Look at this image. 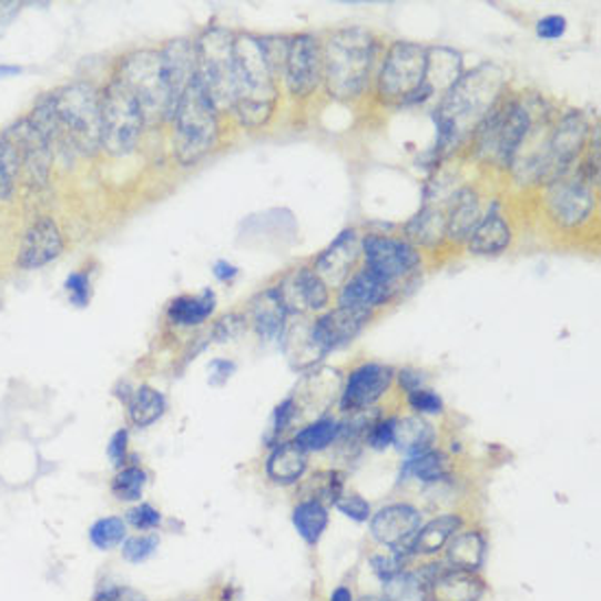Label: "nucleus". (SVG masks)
<instances>
[{"instance_id": "obj_1", "label": "nucleus", "mask_w": 601, "mask_h": 601, "mask_svg": "<svg viewBox=\"0 0 601 601\" xmlns=\"http://www.w3.org/2000/svg\"><path fill=\"white\" fill-rule=\"evenodd\" d=\"M29 119L60 155L101 151V90L90 81H73L44 94Z\"/></svg>"}, {"instance_id": "obj_2", "label": "nucleus", "mask_w": 601, "mask_h": 601, "mask_svg": "<svg viewBox=\"0 0 601 601\" xmlns=\"http://www.w3.org/2000/svg\"><path fill=\"white\" fill-rule=\"evenodd\" d=\"M506 75L497 64H481L459 77L442 94L434 114L438 128L436 150L449 153L475 134L479 123L506 96Z\"/></svg>"}, {"instance_id": "obj_3", "label": "nucleus", "mask_w": 601, "mask_h": 601, "mask_svg": "<svg viewBox=\"0 0 601 601\" xmlns=\"http://www.w3.org/2000/svg\"><path fill=\"white\" fill-rule=\"evenodd\" d=\"M276 71L267 58L263 38L234 35V108L232 114L247 130L269 123L278 103Z\"/></svg>"}, {"instance_id": "obj_4", "label": "nucleus", "mask_w": 601, "mask_h": 601, "mask_svg": "<svg viewBox=\"0 0 601 601\" xmlns=\"http://www.w3.org/2000/svg\"><path fill=\"white\" fill-rule=\"evenodd\" d=\"M376 38L364 27L337 29L322 49V81L330 96L339 101L359 99L373 77Z\"/></svg>"}, {"instance_id": "obj_5", "label": "nucleus", "mask_w": 601, "mask_h": 601, "mask_svg": "<svg viewBox=\"0 0 601 601\" xmlns=\"http://www.w3.org/2000/svg\"><path fill=\"white\" fill-rule=\"evenodd\" d=\"M591 125L580 110H569L560 116L549 139L538 151L527 155L523 162H515V175L519 182L553 184L571 173L582 151L587 150Z\"/></svg>"}, {"instance_id": "obj_6", "label": "nucleus", "mask_w": 601, "mask_h": 601, "mask_svg": "<svg viewBox=\"0 0 601 601\" xmlns=\"http://www.w3.org/2000/svg\"><path fill=\"white\" fill-rule=\"evenodd\" d=\"M173 153L182 166H193L220 143V110L197 81L177 96L173 114Z\"/></svg>"}, {"instance_id": "obj_7", "label": "nucleus", "mask_w": 601, "mask_h": 601, "mask_svg": "<svg viewBox=\"0 0 601 601\" xmlns=\"http://www.w3.org/2000/svg\"><path fill=\"white\" fill-rule=\"evenodd\" d=\"M531 112L521 99H501L475 130L472 145L477 157L508 169L517 162L531 132Z\"/></svg>"}, {"instance_id": "obj_8", "label": "nucleus", "mask_w": 601, "mask_h": 601, "mask_svg": "<svg viewBox=\"0 0 601 601\" xmlns=\"http://www.w3.org/2000/svg\"><path fill=\"white\" fill-rule=\"evenodd\" d=\"M427 64H429V49L418 42H394L380 71L376 77V94L385 103L396 105H411L425 103L431 99V90L427 88Z\"/></svg>"}, {"instance_id": "obj_9", "label": "nucleus", "mask_w": 601, "mask_h": 601, "mask_svg": "<svg viewBox=\"0 0 601 601\" xmlns=\"http://www.w3.org/2000/svg\"><path fill=\"white\" fill-rule=\"evenodd\" d=\"M116 79L134 94L147 125H157L171 119L175 99L160 51L143 49L130 53L123 58Z\"/></svg>"}, {"instance_id": "obj_10", "label": "nucleus", "mask_w": 601, "mask_h": 601, "mask_svg": "<svg viewBox=\"0 0 601 601\" xmlns=\"http://www.w3.org/2000/svg\"><path fill=\"white\" fill-rule=\"evenodd\" d=\"M145 125L139 101L114 77L101 90V150L116 157L130 155L139 147Z\"/></svg>"}, {"instance_id": "obj_11", "label": "nucleus", "mask_w": 601, "mask_h": 601, "mask_svg": "<svg viewBox=\"0 0 601 601\" xmlns=\"http://www.w3.org/2000/svg\"><path fill=\"white\" fill-rule=\"evenodd\" d=\"M195 77L220 112L234 108V33L206 29L195 42Z\"/></svg>"}, {"instance_id": "obj_12", "label": "nucleus", "mask_w": 601, "mask_h": 601, "mask_svg": "<svg viewBox=\"0 0 601 601\" xmlns=\"http://www.w3.org/2000/svg\"><path fill=\"white\" fill-rule=\"evenodd\" d=\"M361 254L366 258V269L396 287H403V283L418 274L422 265L418 247H414L407 238H396L387 234L364 236Z\"/></svg>"}, {"instance_id": "obj_13", "label": "nucleus", "mask_w": 601, "mask_h": 601, "mask_svg": "<svg viewBox=\"0 0 601 601\" xmlns=\"http://www.w3.org/2000/svg\"><path fill=\"white\" fill-rule=\"evenodd\" d=\"M20 160V171L24 175V182L31 189H44L51 180L55 151L49 145V141L42 136V132L33 125L29 116L16 121L2 132Z\"/></svg>"}, {"instance_id": "obj_14", "label": "nucleus", "mask_w": 601, "mask_h": 601, "mask_svg": "<svg viewBox=\"0 0 601 601\" xmlns=\"http://www.w3.org/2000/svg\"><path fill=\"white\" fill-rule=\"evenodd\" d=\"M595 191L582 177H562L547 189L549 217L562 227L582 226L595 211Z\"/></svg>"}, {"instance_id": "obj_15", "label": "nucleus", "mask_w": 601, "mask_h": 601, "mask_svg": "<svg viewBox=\"0 0 601 601\" xmlns=\"http://www.w3.org/2000/svg\"><path fill=\"white\" fill-rule=\"evenodd\" d=\"M370 319H373V310L337 306L319 315L308 326V335L319 357H326L328 353L339 350L348 346L355 337H359Z\"/></svg>"}, {"instance_id": "obj_16", "label": "nucleus", "mask_w": 601, "mask_h": 601, "mask_svg": "<svg viewBox=\"0 0 601 601\" xmlns=\"http://www.w3.org/2000/svg\"><path fill=\"white\" fill-rule=\"evenodd\" d=\"M283 77L289 92L296 99H304L322 83V49L315 35L298 33L287 40Z\"/></svg>"}, {"instance_id": "obj_17", "label": "nucleus", "mask_w": 601, "mask_h": 601, "mask_svg": "<svg viewBox=\"0 0 601 601\" xmlns=\"http://www.w3.org/2000/svg\"><path fill=\"white\" fill-rule=\"evenodd\" d=\"M64 252V236L58 222L49 215H42L27 227L20 249H18V267L31 272L51 265Z\"/></svg>"}, {"instance_id": "obj_18", "label": "nucleus", "mask_w": 601, "mask_h": 601, "mask_svg": "<svg viewBox=\"0 0 601 601\" xmlns=\"http://www.w3.org/2000/svg\"><path fill=\"white\" fill-rule=\"evenodd\" d=\"M359 256H361V236L355 227H348L339 232L333 238V243L315 258L313 272L324 281L326 287H342L357 267Z\"/></svg>"}, {"instance_id": "obj_19", "label": "nucleus", "mask_w": 601, "mask_h": 601, "mask_svg": "<svg viewBox=\"0 0 601 601\" xmlns=\"http://www.w3.org/2000/svg\"><path fill=\"white\" fill-rule=\"evenodd\" d=\"M394 368L385 364H364L355 368L342 391V411H364L378 403L394 383Z\"/></svg>"}, {"instance_id": "obj_20", "label": "nucleus", "mask_w": 601, "mask_h": 601, "mask_svg": "<svg viewBox=\"0 0 601 601\" xmlns=\"http://www.w3.org/2000/svg\"><path fill=\"white\" fill-rule=\"evenodd\" d=\"M420 527H422L420 512L407 503L385 506L370 521V531L376 542L405 553H409V544Z\"/></svg>"}, {"instance_id": "obj_21", "label": "nucleus", "mask_w": 601, "mask_h": 601, "mask_svg": "<svg viewBox=\"0 0 601 601\" xmlns=\"http://www.w3.org/2000/svg\"><path fill=\"white\" fill-rule=\"evenodd\" d=\"M276 289L285 302L289 315L292 313H300L302 315L306 310H322L328 304V287L313 272V267L296 269Z\"/></svg>"}, {"instance_id": "obj_22", "label": "nucleus", "mask_w": 601, "mask_h": 601, "mask_svg": "<svg viewBox=\"0 0 601 601\" xmlns=\"http://www.w3.org/2000/svg\"><path fill=\"white\" fill-rule=\"evenodd\" d=\"M400 294V287L385 283L370 269H361L355 276H350L342 289H339V306L348 308H361V310H375L376 306H385Z\"/></svg>"}, {"instance_id": "obj_23", "label": "nucleus", "mask_w": 601, "mask_h": 601, "mask_svg": "<svg viewBox=\"0 0 601 601\" xmlns=\"http://www.w3.org/2000/svg\"><path fill=\"white\" fill-rule=\"evenodd\" d=\"M249 317L256 335L265 344H283V337L287 333V317L289 310L281 298L276 287H269L261 292L249 306Z\"/></svg>"}, {"instance_id": "obj_24", "label": "nucleus", "mask_w": 601, "mask_h": 601, "mask_svg": "<svg viewBox=\"0 0 601 601\" xmlns=\"http://www.w3.org/2000/svg\"><path fill=\"white\" fill-rule=\"evenodd\" d=\"M486 587L483 582L461 569H438L429 580V601H479Z\"/></svg>"}, {"instance_id": "obj_25", "label": "nucleus", "mask_w": 601, "mask_h": 601, "mask_svg": "<svg viewBox=\"0 0 601 601\" xmlns=\"http://www.w3.org/2000/svg\"><path fill=\"white\" fill-rule=\"evenodd\" d=\"M468 249L475 256H495L510 247L512 243V227L506 222V217L499 213V206L495 204L486 215H481V222L468 236Z\"/></svg>"}, {"instance_id": "obj_26", "label": "nucleus", "mask_w": 601, "mask_h": 601, "mask_svg": "<svg viewBox=\"0 0 601 601\" xmlns=\"http://www.w3.org/2000/svg\"><path fill=\"white\" fill-rule=\"evenodd\" d=\"M162 62L164 71L171 83L173 99L184 92V88L195 79V42L191 40H171L162 51Z\"/></svg>"}, {"instance_id": "obj_27", "label": "nucleus", "mask_w": 601, "mask_h": 601, "mask_svg": "<svg viewBox=\"0 0 601 601\" xmlns=\"http://www.w3.org/2000/svg\"><path fill=\"white\" fill-rule=\"evenodd\" d=\"M445 217H447V238L455 243L468 241L472 230L481 222V204L477 191L468 186L459 189L452 195L451 208Z\"/></svg>"}, {"instance_id": "obj_28", "label": "nucleus", "mask_w": 601, "mask_h": 601, "mask_svg": "<svg viewBox=\"0 0 601 601\" xmlns=\"http://www.w3.org/2000/svg\"><path fill=\"white\" fill-rule=\"evenodd\" d=\"M306 466H308V452L300 449L294 440L278 442L267 457V477L274 483L292 486L304 477Z\"/></svg>"}, {"instance_id": "obj_29", "label": "nucleus", "mask_w": 601, "mask_h": 601, "mask_svg": "<svg viewBox=\"0 0 601 601\" xmlns=\"http://www.w3.org/2000/svg\"><path fill=\"white\" fill-rule=\"evenodd\" d=\"M217 306L215 292L204 289L200 296H180L169 304L166 308V319L173 326L180 328H193V326H202Z\"/></svg>"}, {"instance_id": "obj_30", "label": "nucleus", "mask_w": 601, "mask_h": 601, "mask_svg": "<svg viewBox=\"0 0 601 601\" xmlns=\"http://www.w3.org/2000/svg\"><path fill=\"white\" fill-rule=\"evenodd\" d=\"M461 75H464V60L457 51L447 47L429 49L427 88L431 90V94L447 92Z\"/></svg>"}, {"instance_id": "obj_31", "label": "nucleus", "mask_w": 601, "mask_h": 601, "mask_svg": "<svg viewBox=\"0 0 601 601\" xmlns=\"http://www.w3.org/2000/svg\"><path fill=\"white\" fill-rule=\"evenodd\" d=\"M440 564H429L420 573H405L383 582L385 601H429V580L436 575Z\"/></svg>"}, {"instance_id": "obj_32", "label": "nucleus", "mask_w": 601, "mask_h": 601, "mask_svg": "<svg viewBox=\"0 0 601 601\" xmlns=\"http://www.w3.org/2000/svg\"><path fill=\"white\" fill-rule=\"evenodd\" d=\"M447 556L451 562L452 569L461 571H479L483 560H486V538L479 531H461L455 533L451 540L447 542Z\"/></svg>"}, {"instance_id": "obj_33", "label": "nucleus", "mask_w": 601, "mask_h": 601, "mask_svg": "<svg viewBox=\"0 0 601 601\" xmlns=\"http://www.w3.org/2000/svg\"><path fill=\"white\" fill-rule=\"evenodd\" d=\"M461 526H464V521L457 515H445V517L434 519L431 523L418 529V533L414 536V540L409 544V553L429 556V553L440 551L461 529Z\"/></svg>"}, {"instance_id": "obj_34", "label": "nucleus", "mask_w": 601, "mask_h": 601, "mask_svg": "<svg viewBox=\"0 0 601 601\" xmlns=\"http://www.w3.org/2000/svg\"><path fill=\"white\" fill-rule=\"evenodd\" d=\"M407 241L416 247H436L447 238V217L440 208L425 206L405 227Z\"/></svg>"}, {"instance_id": "obj_35", "label": "nucleus", "mask_w": 601, "mask_h": 601, "mask_svg": "<svg viewBox=\"0 0 601 601\" xmlns=\"http://www.w3.org/2000/svg\"><path fill=\"white\" fill-rule=\"evenodd\" d=\"M166 411V398L160 389L151 385H141L128 400V416L130 422L139 429H147L155 425Z\"/></svg>"}, {"instance_id": "obj_36", "label": "nucleus", "mask_w": 601, "mask_h": 601, "mask_svg": "<svg viewBox=\"0 0 601 601\" xmlns=\"http://www.w3.org/2000/svg\"><path fill=\"white\" fill-rule=\"evenodd\" d=\"M436 440V431L429 422H425L422 418H396V427H394V445L398 451L407 452L409 457L418 455V452L429 451L431 445Z\"/></svg>"}, {"instance_id": "obj_37", "label": "nucleus", "mask_w": 601, "mask_h": 601, "mask_svg": "<svg viewBox=\"0 0 601 601\" xmlns=\"http://www.w3.org/2000/svg\"><path fill=\"white\" fill-rule=\"evenodd\" d=\"M416 477L422 483H438L449 477V457L445 452L429 451L418 452L409 457L400 470V479Z\"/></svg>"}, {"instance_id": "obj_38", "label": "nucleus", "mask_w": 601, "mask_h": 601, "mask_svg": "<svg viewBox=\"0 0 601 601\" xmlns=\"http://www.w3.org/2000/svg\"><path fill=\"white\" fill-rule=\"evenodd\" d=\"M294 527L306 544H317L328 527V510L322 501H302L294 510Z\"/></svg>"}, {"instance_id": "obj_39", "label": "nucleus", "mask_w": 601, "mask_h": 601, "mask_svg": "<svg viewBox=\"0 0 601 601\" xmlns=\"http://www.w3.org/2000/svg\"><path fill=\"white\" fill-rule=\"evenodd\" d=\"M147 481H150V475H147V470L143 466L128 464V466L119 468V472L114 475V479L110 483V490H112V497L116 501L139 503L143 492H145Z\"/></svg>"}, {"instance_id": "obj_40", "label": "nucleus", "mask_w": 601, "mask_h": 601, "mask_svg": "<svg viewBox=\"0 0 601 601\" xmlns=\"http://www.w3.org/2000/svg\"><path fill=\"white\" fill-rule=\"evenodd\" d=\"M342 425L335 418H319L300 429L294 442L306 452L324 451L339 438Z\"/></svg>"}, {"instance_id": "obj_41", "label": "nucleus", "mask_w": 601, "mask_h": 601, "mask_svg": "<svg viewBox=\"0 0 601 601\" xmlns=\"http://www.w3.org/2000/svg\"><path fill=\"white\" fill-rule=\"evenodd\" d=\"M128 538V523L121 517H103L88 529V540L96 551H112Z\"/></svg>"}, {"instance_id": "obj_42", "label": "nucleus", "mask_w": 601, "mask_h": 601, "mask_svg": "<svg viewBox=\"0 0 601 601\" xmlns=\"http://www.w3.org/2000/svg\"><path fill=\"white\" fill-rule=\"evenodd\" d=\"M20 177L22 171L18 153L9 143V139L0 132V202H9L16 195Z\"/></svg>"}, {"instance_id": "obj_43", "label": "nucleus", "mask_w": 601, "mask_h": 601, "mask_svg": "<svg viewBox=\"0 0 601 601\" xmlns=\"http://www.w3.org/2000/svg\"><path fill=\"white\" fill-rule=\"evenodd\" d=\"M160 547V538L155 533H139V536H128L125 542L121 544V556L130 564H141L147 562L155 556Z\"/></svg>"}, {"instance_id": "obj_44", "label": "nucleus", "mask_w": 601, "mask_h": 601, "mask_svg": "<svg viewBox=\"0 0 601 601\" xmlns=\"http://www.w3.org/2000/svg\"><path fill=\"white\" fill-rule=\"evenodd\" d=\"M296 414H298V405H296L294 398H287V400H283V403L276 407V411H274V416H272V427H269V431H267V436H265V442H267L269 447H276V445H278L281 436H283V434L287 431V427L294 422Z\"/></svg>"}, {"instance_id": "obj_45", "label": "nucleus", "mask_w": 601, "mask_h": 601, "mask_svg": "<svg viewBox=\"0 0 601 601\" xmlns=\"http://www.w3.org/2000/svg\"><path fill=\"white\" fill-rule=\"evenodd\" d=\"M407 400H409V407L420 416H436V414H442L445 409L442 398L434 389H427V387L409 391Z\"/></svg>"}, {"instance_id": "obj_46", "label": "nucleus", "mask_w": 601, "mask_h": 601, "mask_svg": "<svg viewBox=\"0 0 601 601\" xmlns=\"http://www.w3.org/2000/svg\"><path fill=\"white\" fill-rule=\"evenodd\" d=\"M125 523H128V527L139 529V531H153V529L162 526V515L151 503H136L134 508L128 510Z\"/></svg>"}, {"instance_id": "obj_47", "label": "nucleus", "mask_w": 601, "mask_h": 601, "mask_svg": "<svg viewBox=\"0 0 601 601\" xmlns=\"http://www.w3.org/2000/svg\"><path fill=\"white\" fill-rule=\"evenodd\" d=\"M67 296L77 308H85L92 300V281L88 272H73L64 283Z\"/></svg>"}, {"instance_id": "obj_48", "label": "nucleus", "mask_w": 601, "mask_h": 601, "mask_svg": "<svg viewBox=\"0 0 601 601\" xmlns=\"http://www.w3.org/2000/svg\"><path fill=\"white\" fill-rule=\"evenodd\" d=\"M247 328V317L243 313H230L226 317H222L215 328H213V339L224 344V342H234L236 337H241Z\"/></svg>"}, {"instance_id": "obj_49", "label": "nucleus", "mask_w": 601, "mask_h": 601, "mask_svg": "<svg viewBox=\"0 0 601 601\" xmlns=\"http://www.w3.org/2000/svg\"><path fill=\"white\" fill-rule=\"evenodd\" d=\"M335 508H337L344 517H348L350 521H355V523H366V521L373 517L370 503H368L364 497H359V495H346V497H342V499L335 503Z\"/></svg>"}, {"instance_id": "obj_50", "label": "nucleus", "mask_w": 601, "mask_h": 601, "mask_svg": "<svg viewBox=\"0 0 601 601\" xmlns=\"http://www.w3.org/2000/svg\"><path fill=\"white\" fill-rule=\"evenodd\" d=\"M92 601H147V598L141 591L132 589V587H123V584H114V582H103L94 591Z\"/></svg>"}, {"instance_id": "obj_51", "label": "nucleus", "mask_w": 601, "mask_h": 601, "mask_svg": "<svg viewBox=\"0 0 601 601\" xmlns=\"http://www.w3.org/2000/svg\"><path fill=\"white\" fill-rule=\"evenodd\" d=\"M394 427H396V418H387V420H380L375 422L368 431V445L375 449V451H385L387 447L394 445Z\"/></svg>"}, {"instance_id": "obj_52", "label": "nucleus", "mask_w": 601, "mask_h": 601, "mask_svg": "<svg viewBox=\"0 0 601 601\" xmlns=\"http://www.w3.org/2000/svg\"><path fill=\"white\" fill-rule=\"evenodd\" d=\"M128 455H130V431L128 429H119L108 445V457L112 461V466L123 468L128 466Z\"/></svg>"}, {"instance_id": "obj_53", "label": "nucleus", "mask_w": 601, "mask_h": 601, "mask_svg": "<svg viewBox=\"0 0 601 601\" xmlns=\"http://www.w3.org/2000/svg\"><path fill=\"white\" fill-rule=\"evenodd\" d=\"M567 33L564 16H544L536 24V35L542 40H560Z\"/></svg>"}, {"instance_id": "obj_54", "label": "nucleus", "mask_w": 601, "mask_h": 601, "mask_svg": "<svg viewBox=\"0 0 601 601\" xmlns=\"http://www.w3.org/2000/svg\"><path fill=\"white\" fill-rule=\"evenodd\" d=\"M234 373H236V364L234 361L213 359L208 364V383H211V387H224Z\"/></svg>"}, {"instance_id": "obj_55", "label": "nucleus", "mask_w": 601, "mask_h": 601, "mask_svg": "<svg viewBox=\"0 0 601 601\" xmlns=\"http://www.w3.org/2000/svg\"><path fill=\"white\" fill-rule=\"evenodd\" d=\"M398 378H400V385L407 389V394L414 391V389H420L422 383H425L422 373H416V370H400Z\"/></svg>"}, {"instance_id": "obj_56", "label": "nucleus", "mask_w": 601, "mask_h": 601, "mask_svg": "<svg viewBox=\"0 0 601 601\" xmlns=\"http://www.w3.org/2000/svg\"><path fill=\"white\" fill-rule=\"evenodd\" d=\"M213 274H215V278H217V281H222V283H230V281H234V278H236L238 269H236L232 263H227V261H217V263H215V267H213Z\"/></svg>"}, {"instance_id": "obj_57", "label": "nucleus", "mask_w": 601, "mask_h": 601, "mask_svg": "<svg viewBox=\"0 0 601 601\" xmlns=\"http://www.w3.org/2000/svg\"><path fill=\"white\" fill-rule=\"evenodd\" d=\"M330 601H355V598H353V591H350V589L339 587V589H335V591H333Z\"/></svg>"}, {"instance_id": "obj_58", "label": "nucleus", "mask_w": 601, "mask_h": 601, "mask_svg": "<svg viewBox=\"0 0 601 601\" xmlns=\"http://www.w3.org/2000/svg\"><path fill=\"white\" fill-rule=\"evenodd\" d=\"M20 69L18 67H0V77L18 75Z\"/></svg>"}]
</instances>
